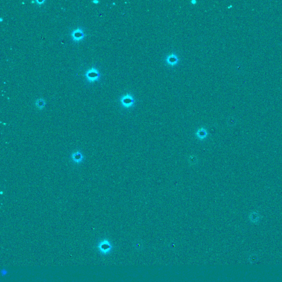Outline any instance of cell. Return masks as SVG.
I'll return each instance as SVG.
<instances>
[{
    "label": "cell",
    "instance_id": "obj_1",
    "mask_svg": "<svg viewBox=\"0 0 282 282\" xmlns=\"http://www.w3.org/2000/svg\"><path fill=\"white\" fill-rule=\"evenodd\" d=\"M85 76L89 82H94L99 80L100 77V74L97 69L95 67H92L87 71Z\"/></svg>",
    "mask_w": 282,
    "mask_h": 282
},
{
    "label": "cell",
    "instance_id": "obj_2",
    "mask_svg": "<svg viewBox=\"0 0 282 282\" xmlns=\"http://www.w3.org/2000/svg\"><path fill=\"white\" fill-rule=\"evenodd\" d=\"M120 101L122 105L125 108H130L134 104V98L131 94H126V95L122 96Z\"/></svg>",
    "mask_w": 282,
    "mask_h": 282
},
{
    "label": "cell",
    "instance_id": "obj_3",
    "mask_svg": "<svg viewBox=\"0 0 282 282\" xmlns=\"http://www.w3.org/2000/svg\"><path fill=\"white\" fill-rule=\"evenodd\" d=\"M98 248L99 249L100 251L102 254H107L109 253L110 251L111 250L112 246H111V245L109 241H107V240H104V241H102L99 244Z\"/></svg>",
    "mask_w": 282,
    "mask_h": 282
},
{
    "label": "cell",
    "instance_id": "obj_4",
    "mask_svg": "<svg viewBox=\"0 0 282 282\" xmlns=\"http://www.w3.org/2000/svg\"><path fill=\"white\" fill-rule=\"evenodd\" d=\"M71 36L73 41L78 42L83 39L85 35L83 32L82 29L80 28H78L77 29H75L72 32Z\"/></svg>",
    "mask_w": 282,
    "mask_h": 282
},
{
    "label": "cell",
    "instance_id": "obj_5",
    "mask_svg": "<svg viewBox=\"0 0 282 282\" xmlns=\"http://www.w3.org/2000/svg\"><path fill=\"white\" fill-rule=\"evenodd\" d=\"M179 59L175 54L172 53L171 55H168L166 58V62L168 65L174 66L178 63Z\"/></svg>",
    "mask_w": 282,
    "mask_h": 282
},
{
    "label": "cell",
    "instance_id": "obj_6",
    "mask_svg": "<svg viewBox=\"0 0 282 282\" xmlns=\"http://www.w3.org/2000/svg\"><path fill=\"white\" fill-rule=\"evenodd\" d=\"M71 158L74 163H80L81 162H82L83 156L82 154L79 151H78V152H74L72 154Z\"/></svg>",
    "mask_w": 282,
    "mask_h": 282
},
{
    "label": "cell",
    "instance_id": "obj_7",
    "mask_svg": "<svg viewBox=\"0 0 282 282\" xmlns=\"http://www.w3.org/2000/svg\"><path fill=\"white\" fill-rule=\"evenodd\" d=\"M196 135H197V137H198L200 139H203L207 136V131H206L205 129H203V128H201V129H200V130H198V131L196 133Z\"/></svg>",
    "mask_w": 282,
    "mask_h": 282
},
{
    "label": "cell",
    "instance_id": "obj_8",
    "mask_svg": "<svg viewBox=\"0 0 282 282\" xmlns=\"http://www.w3.org/2000/svg\"><path fill=\"white\" fill-rule=\"evenodd\" d=\"M36 105L39 109L42 110L45 105V102L43 99H39L36 101Z\"/></svg>",
    "mask_w": 282,
    "mask_h": 282
},
{
    "label": "cell",
    "instance_id": "obj_9",
    "mask_svg": "<svg viewBox=\"0 0 282 282\" xmlns=\"http://www.w3.org/2000/svg\"><path fill=\"white\" fill-rule=\"evenodd\" d=\"M191 3L192 5H195L197 3V1L196 0H192V1H191Z\"/></svg>",
    "mask_w": 282,
    "mask_h": 282
},
{
    "label": "cell",
    "instance_id": "obj_10",
    "mask_svg": "<svg viewBox=\"0 0 282 282\" xmlns=\"http://www.w3.org/2000/svg\"><path fill=\"white\" fill-rule=\"evenodd\" d=\"M36 2L38 3L39 4H41L42 3L44 2V1H36Z\"/></svg>",
    "mask_w": 282,
    "mask_h": 282
},
{
    "label": "cell",
    "instance_id": "obj_11",
    "mask_svg": "<svg viewBox=\"0 0 282 282\" xmlns=\"http://www.w3.org/2000/svg\"><path fill=\"white\" fill-rule=\"evenodd\" d=\"M93 2L97 4V3H98L99 2V1H93Z\"/></svg>",
    "mask_w": 282,
    "mask_h": 282
}]
</instances>
